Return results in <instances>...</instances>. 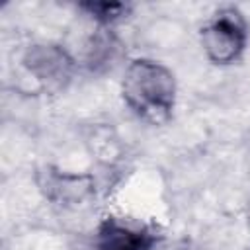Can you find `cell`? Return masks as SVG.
<instances>
[{
    "label": "cell",
    "instance_id": "6da1fadb",
    "mask_svg": "<svg viewBox=\"0 0 250 250\" xmlns=\"http://www.w3.org/2000/svg\"><path fill=\"white\" fill-rule=\"evenodd\" d=\"M121 94L127 107L150 125L166 123L176 105L174 74L150 59H135L125 70Z\"/></svg>",
    "mask_w": 250,
    "mask_h": 250
},
{
    "label": "cell",
    "instance_id": "7a4b0ae2",
    "mask_svg": "<svg viewBox=\"0 0 250 250\" xmlns=\"http://www.w3.org/2000/svg\"><path fill=\"white\" fill-rule=\"evenodd\" d=\"M246 21L238 8H219L201 27V45L215 64L234 62L246 47Z\"/></svg>",
    "mask_w": 250,
    "mask_h": 250
},
{
    "label": "cell",
    "instance_id": "3957f363",
    "mask_svg": "<svg viewBox=\"0 0 250 250\" xmlns=\"http://www.w3.org/2000/svg\"><path fill=\"white\" fill-rule=\"evenodd\" d=\"M27 70L49 90H61L72 76V59L59 45H33L23 57Z\"/></svg>",
    "mask_w": 250,
    "mask_h": 250
},
{
    "label": "cell",
    "instance_id": "277c9868",
    "mask_svg": "<svg viewBox=\"0 0 250 250\" xmlns=\"http://www.w3.org/2000/svg\"><path fill=\"white\" fill-rule=\"evenodd\" d=\"M156 234L145 227H133L107 217L98 227L96 250H150Z\"/></svg>",
    "mask_w": 250,
    "mask_h": 250
},
{
    "label": "cell",
    "instance_id": "5b68a950",
    "mask_svg": "<svg viewBox=\"0 0 250 250\" xmlns=\"http://www.w3.org/2000/svg\"><path fill=\"white\" fill-rule=\"evenodd\" d=\"M80 8L102 23H111L129 14L131 4L125 2H82Z\"/></svg>",
    "mask_w": 250,
    "mask_h": 250
}]
</instances>
